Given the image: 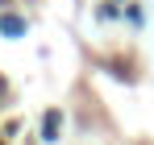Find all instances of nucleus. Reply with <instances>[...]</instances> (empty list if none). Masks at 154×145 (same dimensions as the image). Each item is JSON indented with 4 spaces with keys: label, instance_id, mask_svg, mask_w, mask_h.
Masks as SVG:
<instances>
[{
    "label": "nucleus",
    "instance_id": "f257e3e1",
    "mask_svg": "<svg viewBox=\"0 0 154 145\" xmlns=\"http://www.w3.org/2000/svg\"><path fill=\"white\" fill-rule=\"evenodd\" d=\"M58 124H63V116H58V112H46V129H42V137H46V141L58 137Z\"/></svg>",
    "mask_w": 154,
    "mask_h": 145
},
{
    "label": "nucleus",
    "instance_id": "f03ea898",
    "mask_svg": "<svg viewBox=\"0 0 154 145\" xmlns=\"http://www.w3.org/2000/svg\"><path fill=\"white\" fill-rule=\"evenodd\" d=\"M0 29H4V33H13V37H17V33H25L21 17H4V21H0Z\"/></svg>",
    "mask_w": 154,
    "mask_h": 145
}]
</instances>
